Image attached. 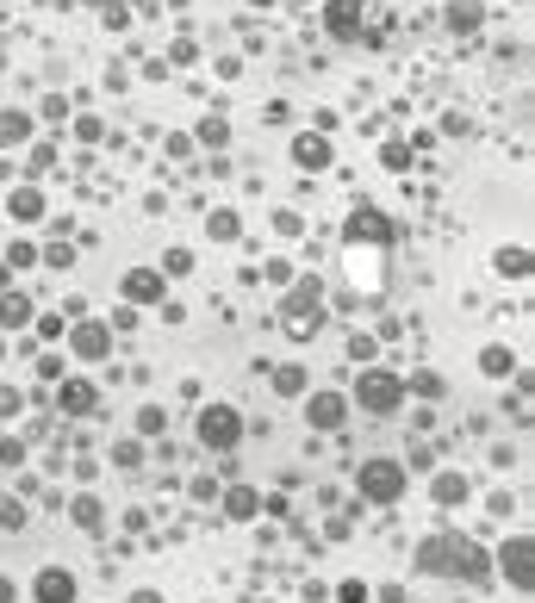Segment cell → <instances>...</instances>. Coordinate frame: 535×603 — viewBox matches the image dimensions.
<instances>
[{"mask_svg": "<svg viewBox=\"0 0 535 603\" xmlns=\"http://www.w3.org/2000/svg\"><path fill=\"white\" fill-rule=\"evenodd\" d=\"M417 573H436V579H486L492 573V554H480L467 535H429L417 548Z\"/></svg>", "mask_w": 535, "mask_h": 603, "instance_id": "cell-1", "label": "cell"}, {"mask_svg": "<svg viewBox=\"0 0 535 603\" xmlns=\"http://www.w3.org/2000/svg\"><path fill=\"white\" fill-rule=\"evenodd\" d=\"M355 404H361V411H374V417H393V411L404 404V379H399V373L368 367V373H361V386H355Z\"/></svg>", "mask_w": 535, "mask_h": 603, "instance_id": "cell-2", "label": "cell"}, {"mask_svg": "<svg viewBox=\"0 0 535 603\" xmlns=\"http://www.w3.org/2000/svg\"><path fill=\"white\" fill-rule=\"evenodd\" d=\"M361 497H368V504H399L404 497V467L386 461V454H374V461L361 467Z\"/></svg>", "mask_w": 535, "mask_h": 603, "instance_id": "cell-3", "label": "cell"}, {"mask_svg": "<svg viewBox=\"0 0 535 603\" xmlns=\"http://www.w3.org/2000/svg\"><path fill=\"white\" fill-rule=\"evenodd\" d=\"M237 436H243L237 404H206V411H200V442H206V448H237Z\"/></svg>", "mask_w": 535, "mask_h": 603, "instance_id": "cell-4", "label": "cell"}, {"mask_svg": "<svg viewBox=\"0 0 535 603\" xmlns=\"http://www.w3.org/2000/svg\"><path fill=\"white\" fill-rule=\"evenodd\" d=\"M498 566H505V579H511L517 591H535V541L530 535H511V541L498 548Z\"/></svg>", "mask_w": 535, "mask_h": 603, "instance_id": "cell-5", "label": "cell"}, {"mask_svg": "<svg viewBox=\"0 0 535 603\" xmlns=\"http://www.w3.org/2000/svg\"><path fill=\"white\" fill-rule=\"evenodd\" d=\"M31 598L38 603H75V573H63V566L38 573V579H31Z\"/></svg>", "mask_w": 535, "mask_h": 603, "instance_id": "cell-6", "label": "cell"}, {"mask_svg": "<svg viewBox=\"0 0 535 603\" xmlns=\"http://www.w3.org/2000/svg\"><path fill=\"white\" fill-rule=\"evenodd\" d=\"M305 417H311V429H336V423L349 417V398H343V392H318Z\"/></svg>", "mask_w": 535, "mask_h": 603, "instance_id": "cell-7", "label": "cell"}, {"mask_svg": "<svg viewBox=\"0 0 535 603\" xmlns=\"http://www.w3.org/2000/svg\"><path fill=\"white\" fill-rule=\"evenodd\" d=\"M69 343H75V355L100 361V355L113 349V330H106V324H75V336H69Z\"/></svg>", "mask_w": 535, "mask_h": 603, "instance_id": "cell-8", "label": "cell"}, {"mask_svg": "<svg viewBox=\"0 0 535 603\" xmlns=\"http://www.w3.org/2000/svg\"><path fill=\"white\" fill-rule=\"evenodd\" d=\"M293 162H299V168H324V162H330V143H324V137H299V143H293Z\"/></svg>", "mask_w": 535, "mask_h": 603, "instance_id": "cell-9", "label": "cell"}, {"mask_svg": "<svg viewBox=\"0 0 535 603\" xmlns=\"http://www.w3.org/2000/svg\"><path fill=\"white\" fill-rule=\"evenodd\" d=\"M94 404H100V392H94V386H81V379H69V386H63V411H69V417H81V411H94Z\"/></svg>", "mask_w": 535, "mask_h": 603, "instance_id": "cell-10", "label": "cell"}, {"mask_svg": "<svg viewBox=\"0 0 535 603\" xmlns=\"http://www.w3.org/2000/svg\"><path fill=\"white\" fill-rule=\"evenodd\" d=\"M349 237H380V242H393V225H386L380 212H355V218H349Z\"/></svg>", "mask_w": 535, "mask_h": 603, "instance_id": "cell-11", "label": "cell"}, {"mask_svg": "<svg viewBox=\"0 0 535 603\" xmlns=\"http://www.w3.org/2000/svg\"><path fill=\"white\" fill-rule=\"evenodd\" d=\"M125 299H162V274H125Z\"/></svg>", "mask_w": 535, "mask_h": 603, "instance_id": "cell-12", "label": "cell"}, {"mask_svg": "<svg viewBox=\"0 0 535 603\" xmlns=\"http://www.w3.org/2000/svg\"><path fill=\"white\" fill-rule=\"evenodd\" d=\"M256 504H262V497H256V491H243V485H237V491H225V510H231V516H256Z\"/></svg>", "mask_w": 535, "mask_h": 603, "instance_id": "cell-13", "label": "cell"}, {"mask_svg": "<svg viewBox=\"0 0 535 603\" xmlns=\"http://www.w3.org/2000/svg\"><path fill=\"white\" fill-rule=\"evenodd\" d=\"M436 497H442V504H461V497H467V480H461V473H442V480H436Z\"/></svg>", "mask_w": 535, "mask_h": 603, "instance_id": "cell-14", "label": "cell"}, {"mask_svg": "<svg viewBox=\"0 0 535 603\" xmlns=\"http://www.w3.org/2000/svg\"><path fill=\"white\" fill-rule=\"evenodd\" d=\"M13 212H19V218H38V212H44V200L25 187V193H13Z\"/></svg>", "mask_w": 535, "mask_h": 603, "instance_id": "cell-15", "label": "cell"}, {"mask_svg": "<svg viewBox=\"0 0 535 603\" xmlns=\"http://www.w3.org/2000/svg\"><path fill=\"white\" fill-rule=\"evenodd\" d=\"M498 268H505V274H530V255H523V249H498Z\"/></svg>", "mask_w": 535, "mask_h": 603, "instance_id": "cell-16", "label": "cell"}, {"mask_svg": "<svg viewBox=\"0 0 535 603\" xmlns=\"http://www.w3.org/2000/svg\"><path fill=\"white\" fill-rule=\"evenodd\" d=\"M480 367H486V373H511V349H486Z\"/></svg>", "mask_w": 535, "mask_h": 603, "instance_id": "cell-17", "label": "cell"}, {"mask_svg": "<svg viewBox=\"0 0 535 603\" xmlns=\"http://www.w3.org/2000/svg\"><path fill=\"white\" fill-rule=\"evenodd\" d=\"M0 324H6V330L25 324V299H0Z\"/></svg>", "mask_w": 535, "mask_h": 603, "instance_id": "cell-18", "label": "cell"}, {"mask_svg": "<svg viewBox=\"0 0 535 603\" xmlns=\"http://www.w3.org/2000/svg\"><path fill=\"white\" fill-rule=\"evenodd\" d=\"M75 522H81V529H100V510H94V497H81V504H75Z\"/></svg>", "mask_w": 535, "mask_h": 603, "instance_id": "cell-19", "label": "cell"}, {"mask_svg": "<svg viewBox=\"0 0 535 603\" xmlns=\"http://www.w3.org/2000/svg\"><path fill=\"white\" fill-rule=\"evenodd\" d=\"M0 522H6V529H19V522H25V510H19V497H0Z\"/></svg>", "mask_w": 535, "mask_h": 603, "instance_id": "cell-20", "label": "cell"}, {"mask_svg": "<svg viewBox=\"0 0 535 603\" xmlns=\"http://www.w3.org/2000/svg\"><path fill=\"white\" fill-rule=\"evenodd\" d=\"M274 386H280V392H299V386H305V373H299V367H280V379H274Z\"/></svg>", "mask_w": 535, "mask_h": 603, "instance_id": "cell-21", "label": "cell"}, {"mask_svg": "<svg viewBox=\"0 0 535 603\" xmlns=\"http://www.w3.org/2000/svg\"><path fill=\"white\" fill-rule=\"evenodd\" d=\"M25 454H19V442H0V467H19Z\"/></svg>", "mask_w": 535, "mask_h": 603, "instance_id": "cell-22", "label": "cell"}, {"mask_svg": "<svg viewBox=\"0 0 535 603\" xmlns=\"http://www.w3.org/2000/svg\"><path fill=\"white\" fill-rule=\"evenodd\" d=\"M13 411H19V392H6V386H0V417H13Z\"/></svg>", "mask_w": 535, "mask_h": 603, "instance_id": "cell-23", "label": "cell"}, {"mask_svg": "<svg viewBox=\"0 0 535 603\" xmlns=\"http://www.w3.org/2000/svg\"><path fill=\"white\" fill-rule=\"evenodd\" d=\"M0 603H13V579H0Z\"/></svg>", "mask_w": 535, "mask_h": 603, "instance_id": "cell-24", "label": "cell"}, {"mask_svg": "<svg viewBox=\"0 0 535 603\" xmlns=\"http://www.w3.org/2000/svg\"><path fill=\"white\" fill-rule=\"evenodd\" d=\"M132 603H162V598H156V591H137V598Z\"/></svg>", "mask_w": 535, "mask_h": 603, "instance_id": "cell-25", "label": "cell"}]
</instances>
